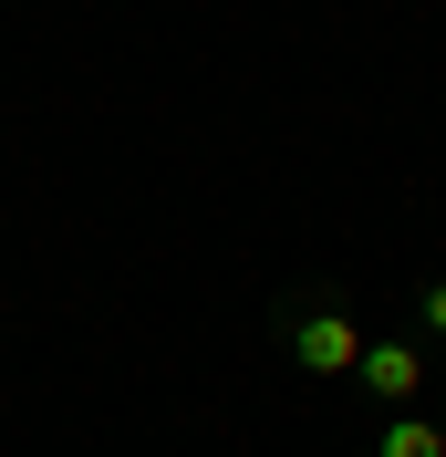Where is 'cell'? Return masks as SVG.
Wrapping results in <instances>:
<instances>
[{
	"label": "cell",
	"mask_w": 446,
	"mask_h": 457,
	"mask_svg": "<svg viewBox=\"0 0 446 457\" xmlns=\"http://www.w3.org/2000/svg\"><path fill=\"white\" fill-rule=\"evenodd\" d=\"M416 322H425V343H446V270L425 281V302H416Z\"/></svg>",
	"instance_id": "277c9868"
},
{
	"label": "cell",
	"mask_w": 446,
	"mask_h": 457,
	"mask_svg": "<svg viewBox=\"0 0 446 457\" xmlns=\"http://www.w3.org/2000/svg\"><path fill=\"white\" fill-rule=\"evenodd\" d=\"M425 374H436V364H425V343H363V374H353V385L384 405V416H405V405L425 395Z\"/></svg>",
	"instance_id": "7a4b0ae2"
},
{
	"label": "cell",
	"mask_w": 446,
	"mask_h": 457,
	"mask_svg": "<svg viewBox=\"0 0 446 457\" xmlns=\"http://www.w3.org/2000/svg\"><path fill=\"white\" fill-rule=\"evenodd\" d=\"M280 343H291V364L322 374V385L363 374V322L343 312V302H280Z\"/></svg>",
	"instance_id": "6da1fadb"
},
{
	"label": "cell",
	"mask_w": 446,
	"mask_h": 457,
	"mask_svg": "<svg viewBox=\"0 0 446 457\" xmlns=\"http://www.w3.org/2000/svg\"><path fill=\"white\" fill-rule=\"evenodd\" d=\"M374 457H446V427H425L416 405H405V416H384V436H374Z\"/></svg>",
	"instance_id": "3957f363"
}]
</instances>
